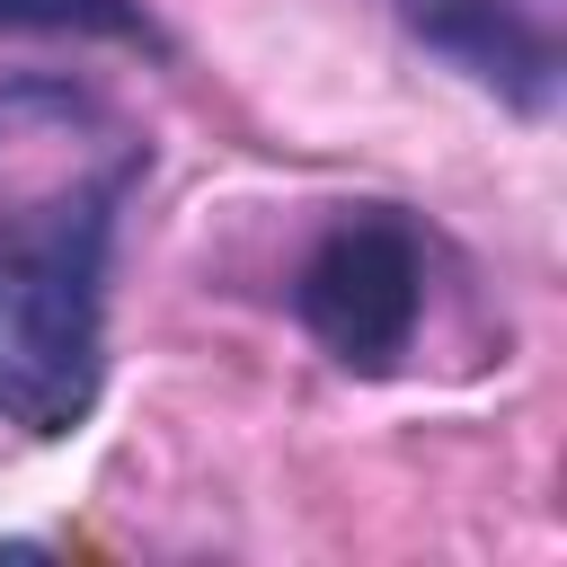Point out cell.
I'll return each instance as SVG.
<instances>
[{"label": "cell", "mask_w": 567, "mask_h": 567, "mask_svg": "<svg viewBox=\"0 0 567 567\" xmlns=\"http://www.w3.org/2000/svg\"><path fill=\"white\" fill-rule=\"evenodd\" d=\"M106 372V195L0 230V425L71 434Z\"/></svg>", "instance_id": "cell-1"}, {"label": "cell", "mask_w": 567, "mask_h": 567, "mask_svg": "<svg viewBox=\"0 0 567 567\" xmlns=\"http://www.w3.org/2000/svg\"><path fill=\"white\" fill-rule=\"evenodd\" d=\"M416 301H425L416 239H408L399 221H381V213H372V221H337V230L310 248L301 284H292L301 328H310L337 363H354V372H390V363L408 354Z\"/></svg>", "instance_id": "cell-2"}, {"label": "cell", "mask_w": 567, "mask_h": 567, "mask_svg": "<svg viewBox=\"0 0 567 567\" xmlns=\"http://www.w3.org/2000/svg\"><path fill=\"white\" fill-rule=\"evenodd\" d=\"M399 18L434 53H452L470 80L505 89L514 106H540L549 97V35L523 9H505V0H399Z\"/></svg>", "instance_id": "cell-3"}, {"label": "cell", "mask_w": 567, "mask_h": 567, "mask_svg": "<svg viewBox=\"0 0 567 567\" xmlns=\"http://www.w3.org/2000/svg\"><path fill=\"white\" fill-rule=\"evenodd\" d=\"M0 27H44V35H115V44H159L142 0H0Z\"/></svg>", "instance_id": "cell-4"}, {"label": "cell", "mask_w": 567, "mask_h": 567, "mask_svg": "<svg viewBox=\"0 0 567 567\" xmlns=\"http://www.w3.org/2000/svg\"><path fill=\"white\" fill-rule=\"evenodd\" d=\"M35 115H80V97H71V89H35V80L0 89V142H9L18 124H35Z\"/></svg>", "instance_id": "cell-5"}]
</instances>
